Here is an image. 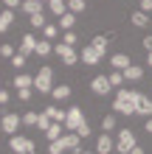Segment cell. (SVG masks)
I'll return each instance as SVG.
<instances>
[{
    "instance_id": "obj_38",
    "label": "cell",
    "mask_w": 152,
    "mask_h": 154,
    "mask_svg": "<svg viewBox=\"0 0 152 154\" xmlns=\"http://www.w3.org/2000/svg\"><path fill=\"white\" fill-rule=\"evenodd\" d=\"M0 3H3V8H20L23 0H0Z\"/></svg>"
},
{
    "instance_id": "obj_9",
    "label": "cell",
    "mask_w": 152,
    "mask_h": 154,
    "mask_svg": "<svg viewBox=\"0 0 152 154\" xmlns=\"http://www.w3.org/2000/svg\"><path fill=\"white\" fill-rule=\"evenodd\" d=\"M132 104H135V115H144V118L152 115V98H149V95L132 90Z\"/></svg>"
},
{
    "instance_id": "obj_27",
    "label": "cell",
    "mask_w": 152,
    "mask_h": 154,
    "mask_svg": "<svg viewBox=\"0 0 152 154\" xmlns=\"http://www.w3.org/2000/svg\"><path fill=\"white\" fill-rule=\"evenodd\" d=\"M85 8H87V0H68V11L79 14V11H85Z\"/></svg>"
},
{
    "instance_id": "obj_36",
    "label": "cell",
    "mask_w": 152,
    "mask_h": 154,
    "mask_svg": "<svg viewBox=\"0 0 152 154\" xmlns=\"http://www.w3.org/2000/svg\"><path fill=\"white\" fill-rule=\"evenodd\" d=\"M62 42H68V45H76V42H79V37H76V34H73V28H70V31H65V34H62Z\"/></svg>"
},
{
    "instance_id": "obj_42",
    "label": "cell",
    "mask_w": 152,
    "mask_h": 154,
    "mask_svg": "<svg viewBox=\"0 0 152 154\" xmlns=\"http://www.w3.org/2000/svg\"><path fill=\"white\" fill-rule=\"evenodd\" d=\"M144 48H147V51H152V37H144Z\"/></svg>"
},
{
    "instance_id": "obj_20",
    "label": "cell",
    "mask_w": 152,
    "mask_h": 154,
    "mask_svg": "<svg viewBox=\"0 0 152 154\" xmlns=\"http://www.w3.org/2000/svg\"><path fill=\"white\" fill-rule=\"evenodd\" d=\"M124 79H127V81H141V79H144V67H141V65H130L127 70H124Z\"/></svg>"
},
{
    "instance_id": "obj_6",
    "label": "cell",
    "mask_w": 152,
    "mask_h": 154,
    "mask_svg": "<svg viewBox=\"0 0 152 154\" xmlns=\"http://www.w3.org/2000/svg\"><path fill=\"white\" fill-rule=\"evenodd\" d=\"M8 149H11L14 154H34L37 151V143H34L31 137H23V134H11Z\"/></svg>"
},
{
    "instance_id": "obj_39",
    "label": "cell",
    "mask_w": 152,
    "mask_h": 154,
    "mask_svg": "<svg viewBox=\"0 0 152 154\" xmlns=\"http://www.w3.org/2000/svg\"><path fill=\"white\" fill-rule=\"evenodd\" d=\"M8 101H11V95H8V90H3V87H0V106H3V104H8Z\"/></svg>"
},
{
    "instance_id": "obj_7",
    "label": "cell",
    "mask_w": 152,
    "mask_h": 154,
    "mask_svg": "<svg viewBox=\"0 0 152 154\" xmlns=\"http://www.w3.org/2000/svg\"><path fill=\"white\" fill-rule=\"evenodd\" d=\"M53 53H57L68 67H73L76 62H79V53L73 51V45H68V42H57V45H53Z\"/></svg>"
},
{
    "instance_id": "obj_30",
    "label": "cell",
    "mask_w": 152,
    "mask_h": 154,
    "mask_svg": "<svg viewBox=\"0 0 152 154\" xmlns=\"http://www.w3.org/2000/svg\"><path fill=\"white\" fill-rule=\"evenodd\" d=\"M124 81H127V79H124V70H113V73H110V84L113 87H121Z\"/></svg>"
},
{
    "instance_id": "obj_31",
    "label": "cell",
    "mask_w": 152,
    "mask_h": 154,
    "mask_svg": "<svg viewBox=\"0 0 152 154\" xmlns=\"http://www.w3.org/2000/svg\"><path fill=\"white\" fill-rule=\"evenodd\" d=\"M115 129V115H104L102 118V132H113Z\"/></svg>"
},
{
    "instance_id": "obj_24",
    "label": "cell",
    "mask_w": 152,
    "mask_h": 154,
    "mask_svg": "<svg viewBox=\"0 0 152 154\" xmlns=\"http://www.w3.org/2000/svg\"><path fill=\"white\" fill-rule=\"evenodd\" d=\"M48 11L57 14V17L65 14V11H68V0H48Z\"/></svg>"
},
{
    "instance_id": "obj_12",
    "label": "cell",
    "mask_w": 152,
    "mask_h": 154,
    "mask_svg": "<svg viewBox=\"0 0 152 154\" xmlns=\"http://www.w3.org/2000/svg\"><path fill=\"white\" fill-rule=\"evenodd\" d=\"M113 149H115L113 134H110V132H102V134H99V140H96V151H99V154H110Z\"/></svg>"
},
{
    "instance_id": "obj_14",
    "label": "cell",
    "mask_w": 152,
    "mask_h": 154,
    "mask_svg": "<svg viewBox=\"0 0 152 154\" xmlns=\"http://www.w3.org/2000/svg\"><path fill=\"white\" fill-rule=\"evenodd\" d=\"M14 25V8H3L0 11V34H6Z\"/></svg>"
},
{
    "instance_id": "obj_17",
    "label": "cell",
    "mask_w": 152,
    "mask_h": 154,
    "mask_svg": "<svg viewBox=\"0 0 152 154\" xmlns=\"http://www.w3.org/2000/svg\"><path fill=\"white\" fill-rule=\"evenodd\" d=\"M130 23L135 25V28H147V25H149V14L138 8V11H132V14H130Z\"/></svg>"
},
{
    "instance_id": "obj_25",
    "label": "cell",
    "mask_w": 152,
    "mask_h": 154,
    "mask_svg": "<svg viewBox=\"0 0 152 154\" xmlns=\"http://www.w3.org/2000/svg\"><path fill=\"white\" fill-rule=\"evenodd\" d=\"M28 20H31V28H37V31H42V28L48 25V20H45V11H37V14H31Z\"/></svg>"
},
{
    "instance_id": "obj_23",
    "label": "cell",
    "mask_w": 152,
    "mask_h": 154,
    "mask_svg": "<svg viewBox=\"0 0 152 154\" xmlns=\"http://www.w3.org/2000/svg\"><path fill=\"white\" fill-rule=\"evenodd\" d=\"M34 53H37V56H48V53H53V42H51V39H37Z\"/></svg>"
},
{
    "instance_id": "obj_41",
    "label": "cell",
    "mask_w": 152,
    "mask_h": 154,
    "mask_svg": "<svg viewBox=\"0 0 152 154\" xmlns=\"http://www.w3.org/2000/svg\"><path fill=\"white\" fill-rule=\"evenodd\" d=\"M144 129H147V132H149V134H152V115H149V118H147V123H144Z\"/></svg>"
},
{
    "instance_id": "obj_35",
    "label": "cell",
    "mask_w": 152,
    "mask_h": 154,
    "mask_svg": "<svg viewBox=\"0 0 152 154\" xmlns=\"http://www.w3.org/2000/svg\"><path fill=\"white\" fill-rule=\"evenodd\" d=\"M14 53H17V51H14V45H8V42H3V45H0V56H8V59H11Z\"/></svg>"
},
{
    "instance_id": "obj_11",
    "label": "cell",
    "mask_w": 152,
    "mask_h": 154,
    "mask_svg": "<svg viewBox=\"0 0 152 154\" xmlns=\"http://www.w3.org/2000/svg\"><path fill=\"white\" fill-rule=\"evenodd\" d=\"M90 90H93L96 95H110V93H113L110 76H93V81H90Z\"/></svg>"
},
{
    "instance_id": "obj_3",
    "label": "cell",
    "mask_w": 152,
    "mask_h": 154,
    "mask_svg": "<svg viewBox=\"0 0 152 154\" xmlns=\"http://www.w3.org/2000/svg\"><path fill=\"white\" fill-rule=\"evenodd\" d=\"M115 151H121V154H141V151H144V146H138L132 129H121L118 137H115Z\"/></svg>"
},
{
    "instance_id": "obj_19",
    "label": "cell",
    "mask_w": 152,
    "mask_h": 154,
    "mask_svg": "<svg viewBox=\"0 0 152 154\" xmlns=\"http://www.w3.org/2000/svg\"><path fill=\"white\" fill-rule=\"evenodd\" d=\"M51 98H53V101H65V98H70V87L68 84H53Z\"/></svg>"
},
{
    "instance_id": "obj_10",
    "label": "cell",
    "mask_w": 152,
    "mask_h": 154,
    "mask_svg": "<svg viewBox=\"0 0 152 154\" xmlns=\"http://www.w3.org/2000/svg\"><path fill=\"white\" fill-rule=\"evenodd\" d=\"M82 123H85V112H82V106H70L68 115H65V129H68V132H76Z\"/></svg>"
},
{
    "instance_id": "obj_44",
    "label": "cell",
    "mask_w": 152,
    "mask_h": 154,
    "mask_svg": "<svg viewBox=\"0 0 152 154\" xmlns=\"http://www.w3.org/2000/svg\"><path fill=\"white\" fill-rule=\"evenodd\" d=\"M42 3H48V0H42Z\"/></svg>"
},
{
    "instance_id": "obj_34",
    "label": "cell",
    "mask_w": 152,
    "mask_h": 154,
    "mask_svg": "<svg viewBox=\"0 0 152 154\" xmlns=\"http://www.w3.org/2000/svg\"><path fill=\"white\" fill-rule=\"evenodd\" d=\"M31 93H34V87H20L17 90V101H31Z\"/></svg>"
},
{
    "instance_id": "obj_43",
    "label": "cell",
    "mask_w": 152,
    "mask_h": 154,
    "mask_svg": "<svg viewBox=\"0 0 152 154\" xmlns=\"http://www.w3.org/2000/svg\"><path fill=\"white\" fill-rule=\"evenodd\" d=\"M147 65L152 67V51H147Z\"/></svg>"
},
{
    "instance_id": "obj_13",
    "label": "cell",
    "mask_w": 152,
    "mask_h": 154,
    "mask_svg": "<svg viewBox=\"0 0 152 154\" xmlns=\"http://www.w3.org/2000/svg\"><path fill=\"white\" fill-rule=\"evenodd\" d=\"M62 134H65V123H59V121H51V126L45 129V140L51 143V140L62 137Z\"/></svg>"
},
{
    "instance_id": "obj_4",
    "label": "cell",
    "mask_w": 152,
    "mask_h": 154,
    "mask_svg": "<svg viewBox=\"0 0 152 154\" xmlns=\"http://www.w3.org/2000/svg\"><path fill=\"white\" fill-rule=\"evenodd\" d=\"M113 112H118V115H124V118H132V115H135V104H132V90H118V93H115Z\"/></svg>"
},
{
    "instance_id": "obj_2",
    "label": "cell",
    "mask_w": 152,
    "mask_h": 154,
    "mask_svg": "<svg viewBox=\"0 0 152 154\" xmlns=\"http://www.w3.org/2000/svg\"><path fill=\"white\" fill-rule=\"evenodd\" d=\"M79 143H82L79 132H65L62 137L51 140V146H48V154H62V151H73V154H82L85 149L79 146Z\"/></svg>"
},
{
    "instance_id": "obj_16",
    "label": "cell",
    "mask_w": 152,
    "mask_h": 154,
    "mask_svg": "<svg viewBox=\"0 0 152 154\" xmlns=\"http://www.w3.org/2000/svg\"><path fill=\"white\" fill-rule=\"evenodd\" d=\"M34 48H37V37L34 34H23V39H20V53H34Z\"/></svg>"
},
{
    "instance_id": "obj_37",
    "label": "cell",
    "mask_w": 152,
    "mask_h": 154,
    "mask_svg": "<svg viewBox=\"0 0 152 154\" xmlns=\"http://www.w3.org/2000/svg\"><path fill=\"white\" fill-rule=\"evenodd\" d=\"M76 132H79V137H90V132H93V129H90V123H87V121H85V123H82V126H79V129H76Z\"/></svg>"
},
{
    "instance_id": "obj_5",
    "label": "cell",
    "mask_w": 152,
    "mask_h": 154,
    "mask_svg": "<svg viewBox=\"0 0 152 154\" xmlns=\"http://www.w3.org/2000/svg\"><path fill=\"white\" fill-rule=\"evenodd\" d=\"M34 90L42 93V95H48L51 90H53V67H51V65H42L40 73L34 76Z\"/></svg>"
},
{
    "instance_id": "obj_33",
    "label": "cell",
    "mask_w": 152,
    "mask_h": 154,
    "mask_svg": "<svg viewBox=\"0 0 152 154\" xmlns=\"http://www.w3.org/2000/svg\"><path fill=\"white\" fill-rule=\"evenodd\" d=\"M59 25H45V28H42V34H45V39H57L59 37Z\"/></svg>"
},
{
    "instance_id": "obj_21",
    "label": "cell",
    "mask_w": 152,
    "mask_h": 154,
    "mask_svg": "<svg viewBox=\"0 0 152 154\" xmlns=\"http://www.w3.org/2000/svg\"><path fill=\"white\" fill-rule=\"evenodd\" d=\"M20 8H23L28 17H31V14H37V11H45V8H42V0H23V6H20Z\"/></svg>"
},
{
    "instance_id": "obj_22",
    "label": "cell",
    "mask_w": 152,
    "mask_h": 154,
    "mask_svg": "<svg viewBox=\"0 0 152 154\" xmlns=\"http://www.w3.org/2000/svg\"><path fill=\"white\" fill-rule=\"evenodd\" d=\"M11 84L20 90V87H34V76H28V73H17L14 79H11Z\"/></svg>"
},
{
    "instance_id": "obj_29",
    "label": "cell",
    "mask_w": 152,
    "mask_h": 154,
    "mask_svg": "<svg viewBox=\"0 0 152 154\" xmlns=\"http://www.w3.org/2000/svg\"><path fill=\"white\" fill-rule=\"evenodd\" d=\"M25 59H28L25 53H14V56H11V67L14 70H23L25 67Z\"/></svg>"
},
{
    "instance_id": "obj_8",
    "label": "cell",
    "mask_w": 152,
    "mask_h": 154,
    "mask_svg": "<svg viewBox=\"0 0 152 154\" xmlns=\"http://www.w3.org/2000/svg\"><path fill=\"white\" fill-rule=\"evenodd\" d=\"M23 126V115H14V112H6L3 118H0V132L3 134H17V129Z\"/></svg>"
},
{
    "instance_id": "obj_18",
    "label": "cell",
    "mask_w": 152,
    "mask_h": 154,
    "mask_svg": "<svg viewBox=\"0 0 152 154\" xmlns=\"http://www.w3.org/2000/svg\"><path fill=\"white\" fill-rule=\"evenodd\" d=\"M57 25H59L62 31H70V28L76 25V14H73V11H65V14H59V23H57Z\"/></svg>"
},
{
    "instance_id": "obj_26",
    "label": "cell",
    "mask_w": 152,
    "mask_h": 154,
    "mask_svg": "<svg viewBox=\"0 0 152 154\" xmlns=\"http://www.w3.org/2000/svg\"><path fill=\"white\" fill-rule=\"evenodd\" d=\"M51 121H53V118H51V112H48V109H45V112H40V118H37V129L45 132L48 126H51Z\"/></svg>"
},
{
    "instance_id": "obj_15",
    "label": "cell",
    "mask_w": 152,
    "mask_h": 154,
    "mask_svg": "<svg viewBox=\"0 0 152 154\" xmlns=\"http://www.w3.org/2000/svg\"><path fill=\"white\" fill-rule=\"evenodd\" d=\"M110 65H113V70H127L132 65V59L127 53H115V56H110Z\"/></svg>"
},
{
    "instance_id": "obj_32",
    "label": "cell",
    "mask_w": 152,
    "mask_h": 154,
    "mask_svg": "<svg viewBox=\"0 0 152 154\" xmlns=\"http://www.w3.org/2000/svg\"><path fill=\"white\" fill-rule=\"evenodd\" d=\"M48 112H51V118H53V121H59V123H65V109H59V106H48Z\"/></svg>"
},
{
    "instance_id": "obj_1",
    "label": "cell",
    "mask_w": 152,
    "mask_h": 154,
    "mask_svg": "<svg viewBox=\"0 0 152 154\" xmlns=\"http://www.w3.org/2000/svg\"><path fill=\"white\" fill-rule=\"evenodd\" d=\"M107 48H110V37H107V34H99V37H93L90 45H85V48H82V53H79V62H85V65H90V67L99 65V62L104 59Z\"/></svg>"
},
{
    "instance_id": "obj_40",
    "label": "cell",
    "mask_w": 152,
    "mask_h": 154,
    "mask_svg": "<svg viewBox=\"0 0 152 154\" xmlns=\"http://www.w3.org/2000/svg\"><path fill=\"white\" fill-rule=\"evenodd\" d=\"M138 8H141V11H152V0H141Z\"/></svg>"
},
{
    "instance_id": "obj_28",
    "label": "cell",
    "mask_w": 152,
    "mask_h": 154,
    "mask_svg": "<svg viewBox=\"0 0 152 154\" xmlns=\"http://www.w3.org/2000/svg\"><path fill=\"white\" fill-rule=\"evenodd\" d=\"M37 118H40V112H25L23 115V126L25 129H34V126H37Z\"/></svg>"
}]
</instances>
